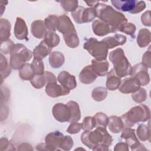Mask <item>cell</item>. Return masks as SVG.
I'll list each match as a JSON object with an SVG mask.
<instances>
[{"label":"cell","mask_w":151,"mask_h":151,"mask_svg":"<svg viewBox=\"0 0 151 151\" xmlns=\"http://www.w3.org/2000/svg\"><path fill=\"white\" fill-rule=\"evenodd\" d=\"M0 72L2 82L4 78H6L11 72V67L9 65L8 60L2 54H1L0 61Z\"/></svg>","instance_id":"33"},{"label":"cell","mask_w":151,"mask_h":151,"mask_svg":"<svg viewBox=\"0 0 151 151\" xmlns=\"http://www.w3.org/2000/svg\"><path fill=\"white\" fill-rule=\"evenodd\" d=\"M82 129L81 123L77 122H73L69 125L67 129V132L70 134H76L78 133Z\"/></svg>","instance_id":"47"},{"label":"cell","mask_w":151,"mask_h":151,"mask_svg":"<svg viewBox=\"0 0 151 151\" xmlns=\"http://www.w3.org/2000/svg\"><path fill=\"white\" fill-rule=\"evenodd\" d=\"M64 136L59 131H54L48 133L45 137V143L48 150H58L60 149Z\"/></svg>","instance_id":"10"},{"label":"cell","mask_w":151,"mask_h":151,"mask_svg":"<svg viewBox=\"0 0 151 151\" xmlns=\"http://www.w3.org/2000/svg\"><path fill=\"white\" fill-rule=\"evenodd\" d=\"M60 5L62 8L67 12H73L78 6V1L77 0H65L60 1Z\"/></svg>","instance_id":"37"},{"label":"cell","mask_w":151,"mask_h":151,"mask_svg":"<svg viewBox=\"0 0 151 151\" xmlns=\"http://www.w3.org/2000/svg\"><path fill=\"white\" fill-rule=\"evenodd\" d=\"M150 114L149 108L145 104H140L131 108L120 117L124 127H131L136 123L147 121L150 119Z\"/></svg>","instance_id":"3"},{"label":"cell","mask_w":151,"mask_h":151,"mask_svg":"<svg viewBox=\"0 0 151 151\" xmlns=\"http://www.w3.org/2000/svg\"><path fill=\"white\" fill-rule=\"evenodd\" d=\"M36 149L38 150H48L47 146H46L45 143H41L38 144L36 146Z\"/></svg>","instance_id":"57"},{"label":"cell","mask_w":151,"mask_h":151,"mask_svg":"<svg viewBox=\"0 0 151 151\" xmlns=\"http://www.w3.org/2000/svg\"><path fill=\"white\" fill-rule=\"evenodd\" d=\"M109 60L113 64V69L119 77L122 78L130 74L132 67L126 57L123 49L118 48L111 51Z\"/></svg>","instance_id":"4"},{"label":"cell","mask_w":151,"mask_h":151,"mask_svg":"<svg viewBox=\"0 0 151 151\" xmlns=\"http://www.w3.org/2000/svg\"><path fill=\"white\" fill-rule=\"evenodd\" d=\"M121 138L125 140L126 143L130 147L132 150H146L144 145L140 143L137 139L135 130L130 127H124L122 130Z\"/></svg>","instance_id":"7"},{"label":"cell","mask_w":151,"mask_h":151,"mask_svg":"<svg viewBox=\"0 0 151 151\" xmlns=\"http://www.w3.org/2000/svg\"><path fill=\"white\" fill-rule=\"evenodd\" d=\"M151 41V34L150 31L147 28H142L139 30L137 37V42L138 45L141 48L147 46Z\"/></svg>","instance_id":"25"},{"label":"cell","mask_w":151,"mask_h":151,"mask_svg":"<svg viewBox=\"0 0 151 151\" xmlns=\"http://www.w3.org/2000/svg\"><path fill=\"white\" fill-rule=\"evenodd\" d=\"M126 37L120 34H116L114 36L108 37L102 40L105 43L108 50L116 47L119 45H123L126 42Z\"/></svg>","instance_id":"18"},{"label":"cell","mask_w":151,"mask_h":151,"mask_svg":"<svg viewBox=\"0 0 151 151\" xmlns=\"http://www.w3.org/2000/svg\"><path fill=\"white\" fill-rule=\"evenodd\" d=\"M44 24L48 31L55 32L58 27L59 18L55 15H50L45 18Z\"/></svg>","instance_id":"31"},{"label":"cell","mask_w":151,"mask_h":151,"mask_svg":"<svg viewBox=\"0 0 151 151\" xmlns=\"http://www.w3.org/2000/svg\"><path fill=\"white\" fill-rule=\"evenodd\" d=\"M14 46H15V44H14L13 41L12 40H11L10 39H9L5 41L1 42V54L2 53H4L5 54H11Z\"/></svg>","instance_id":"43"},{"label":"cell","mask_w":151,"mask_h":151,"mask_svg":"<svg viewBox=\"0 0 151 151\" xmlns=\"http://www.w3.org/2000/svg\"><path fill=\"white\" fill-rule=\"evenodd\" d=\"M92 29L96 35L100 37L105 36L109 33L114 32L109 25L100 19H96L93 21Z\"/></svg>","instance_id":"17"},{"label":"cell","mask_w":151,"mask_h":151,"mask_svg":"<svg viewBox=\"0 0 151 151\" xmlns=\"http://www.w3.org/2000/svg\"><path fill=\"white\" fill-rule=\"evenodd\" d=\"M151 12L148 10L145 12L141 16V22L143 25L146 27L151 26V17H150Z\"/></svg>","instance_id":"49"},{"label":"cell","mask_w":151,"mask_h":151,"mask_svg":"<svg viewBox=\"0 0 151 151\" xmlns=\"http://www.w3.org/2000/svg\"><path fill=\"white\" fill-rule=\"evenodd\" d=\"M65 58L63 53L59 51H54L50 54L49 63L52 68H58L64 63Z\"/></svg>","instance_id":"27"},{"label":"cell","mask_w":151,"mask_h":151,"mask_svg":"<svg viewBox=\"0 0 151 151\" xmlns=\"http://www.w3.org/2000/svg\"><path fill=\"white\" fill-rule=\"evenodd\" d=\"M64 40L65 41V44L70 48H75L77 47L79 45L80 41L77 32L73 34L69 37L64 38Z\"/></svg>","instance_id":"41"},{"label":"cell","mask_w":151,"mask_h":151,"mask_svg":"<svg viewBox=\"0 0 151 151\" xmlns=\"http://www.w3.org/2000/svg\"><path fill=\"white\" fill-rule=\"evenodd\" d=\"M73 146V140L70 136H64V140L61 146L60 149L64 150H70Z\"/></svg>","instance_id":"46"},{"label":"cell","mask_w":151,"mask_h":151,"mask_svg":"<svg viewBox=\"0 0 151 151\" xmlns=\"http://www.w3.org/2000/svg\"><path fill=\"white\" fill-rule=\"evenodd\" d=\"M119 31L123 32L129 35L133 36L136 31V26L133 23L127 22L123 26Z\"/></svg>","instance_id":"45"},{"label":"cell","mask_w":151,"mask_h":151,"mask_svg":"<svg viewBox=\"0 0 151 151\" xmlns=\"http://www.w3.org/2000/svg\"><path fill=\"white\" fill-rule=\"evenodd\" d=\"M96 127L101 126L103 127H106L109 122V117L107 116L103 112H97L94 116Z\"/></svg>","instance_id":"38"},{"label":"cell","mask_w":151,"mask_h":151,"mask_svg":"<svg viewBox=\"0 0 151 151\" xmlns=\"http://www.w3.org/2000/svg\"><path fill=\"white\" fill-rule=\"evenodd\" d=\"M85 8L83 6H78L77 8L71 12V15L74 21L79 24H83L82 14Z\"/></svg>","instance_id":"44"},{"label":"cell","mask_w":151,"mask_h":151,"mask_svg":"<svg viewBox=\"0 0 151 151\" xmlns=\"http://www.w3.org/2000/svg\"><path fill=\"white\" fill-rule=\"evenodd\" d=\"M147 71V67L142 63H139L132 67L130 75L137 80L140 86H145L147 85L150 81V77Z\"/></svg>","instance_id":"8"},{"label":"cell","mask_w":151,"mask_h":151,"mask_svg":"<svg viewBox=\"0 0 151 151\" xmlns=\"http://www.w3.org/2000/svg\"><path fill=\"white\" fill-rule=\"evenodd\" d=\"M43 40L44 42L51 48L57 46L60 41V37L53 31H47Z\"/></svg>","instance_id":"30"},{"label":"cell","mask_w":151,"mask_h":151,"mask_svg":"<svg viewBox=\"0 0 151 151\" xmlns=\"http://www.w3.org/2000/svg\"><path fill=\"white\" fill-rule=\"evenodd\" d=\"M108 146H106L102 144H99L97 146H96L93 150H109Z\"/></svg>","instance_id":"56"},{"label":"cell","mask_w":151,"mask_h":151,"mask_svg":"<svg viewBox=\"0 0 151 151\" xmlns=\"http://www.w3.org/2000/svg\"><path fill=\"white\" fill-rule=\"evenodd\" d=\"M1 150H15L14 146L5 137H2L0 140Z\"/></svg>","instance_id":"48"},{"label":"cell","mask_w":151,"mask_h":151,"mask_svg":"<svg viewBox=\"0 0 151 151\" xmlns=\"http://www.w3.org/2000/svg\"><path fill=\"white\" fill-rule=\"evenodd\" d=\"M52 113L55 119L61 123L69 122L70 119V110L67 104L56 103L52 107Z\"/></svg>","instance_id":"9"},{"label":"cell","mask_w":151,"mask_h":151,"mask_svg":"<svg viewBox=\"0 0 151 151\" xmlns=\"http://www.w3.org/2000/svg\"><path fill=\"white\" fill-rule=\"evenodd\" d=\"M19 76L23 80L30 81L35 76L32 64L29 63H25L19 70Z\"/></svg>","instance_id":"29"},{"label":"cell","mask_w":151,"mask_h":151,"mask_svg":"<svg viewBox=\"0 0 151 151\" xmlns=\"http://www.w3.org/2000/svg\"><path fill=\"white\" fill-rule=\"evenodd\" d=\"M10 65L12 68L19 70L32 57V51L22 44H15L11 51Z\"/></svg>","instance_id":"5"},{"label":"cell","mask_w":151,"mask_h":151,"mask_svg":"<svg viewBox=\"0 0 151 151\" xmlns=\"http://www.w3.org/2000/svg\"><path fill=\"white\" fill-rule=\"evenodd\" d=\"M67 104L70 108L71 114L68 122H77L81 118V111L78 104L75 101H69Z\"/></svg>","instance_id":"28"},{"label":"cell","mask_w":151,"mask_h":151,"mask_svg":"<svg viewBox=\"0 0 151 151\" xmlns=\"http://www.w3.org/2000/svg\"><path fill=\"white\" fill-rule=\"evenodd\" d=\"M136 133L137 137L142 142L150 140V127H147L146 124L142 123L138 126Z\"/></svg>","instance_id":"32"},{"label":"cell","mask_w":151,"mask_h":151,"mask_svg":"<svg viewBox=\"0 0 151 151\" xmlns=\"http://www.w3.org/2000/svg\"><path fill=\"white\" fill-rule=\"evenodd\" d=\"M147 97V91L143 88L140 87L136 91L132 93V98L134 101L137 103H142L145 101Z\"/></svg>","instance_id":"36"},{"label":"cell","mask_w":151,"mask_h":151,"mask_svg":"<svg viewBox=\"0 0 151 151\" xmlns=\"http://www.w3.org/2000/svg\"><path fill=\"white\" fill-rule=\"evenodd\" d=\"M1 89H2L4 92V94L1 93V104H3V102H5L6 103L8 100V99L10 96V92L8 90V88L6 87H4V90L3 89V87L1 86Z\"/></svg>","instance_id":"53"},{"label":"cell","mask_w":151,"mask_h":151,"mask_svg":"<svg viewBox=\"0 0 151 151\" xmlns=\"http://www.w3.org/2000/svg\"><path fill=\"white\" fill-rule=\"evenodd\" d=\"M137 1L136 0H112L111 1V3L118 10L130 13L135 8Z\"/></svg>","instance_id":"22"},{"label":"cell","mask_w":151,"mask_h":151,"mask_svg":"<svg viewBox=\"0 0 151 151\" xmlns=\"http://www.w3.org/2000/svg\"><path fill=\"white\" fill-rule=\"evenodd\" d=\"M14 31L17 39L19 40H27L28 28L25 21L22 18L20 17L17 18Z\"/></svg>","instance_id":"14"},{"label":"cell","mask_w":151,"mask_h":151,"mask_svg":"<svg viewBox=\"0 0 151 151\" xmlns=\"http://www.w3.org/2000/svg\"><path fill=\"white\" fill-rule=\"evenodd\" d=\"M44 76L46 80V84L50 83H55L57 81V78H56L55 76L52 73L48 71H45L44 73Z\"/></svg>","instance_id":"52"},{"label":"cell","mask_w":151,"mask_h":151,"mask_svg":"<svg viewBox=\"0 0 151 151\" xmlns=\"http://www.w3.org/2000/svg\"><path fill=\"white\" fill-rule=\"evenodd\" d=\"M83 48L93 56L94 59L102 61L106 60L108 48L104 42L99 41L96 38L91 37L87 39L83 44Z\"/></svg>","instance_id":"6"},{"label":"cell","mask_w":151,"mask_h":151,"mask_svg":"<svg viewBox=\"0 0 151 151\" xmlns=\"http://www.w3.org/2000/svg\"><path fill=\"white\" fill-rule=\"evenodd\" d=\"M97 76L91 65H88L83 68L79 74L78 77L81 83L84 84H88L94 82Z\"/></svg>","instance_id":"16"},{"label":"cell","mask_w":151,"mask_h":151,"mask_svg":"<svg viewBox=\"0 0 151 151\" xmlns=\"http://www.w3.org/2000/svg\"><path fill=\"white\" fill-rule=\"evenodd\" d=\"M70 92L69 88L61 84H58L57 82L48 83L45 86L46 94L53 98L68 95Z\"/></svg>","instance_id":"12"},{"label":"cell","mask_w":151,"mask_h":151,"mask_svg":"<svg viewBox=\"0 0 151 151\" xmlns=\"http://www.w3.org/2000/svg\"><path fill=\"white\" fill-rule=\"evenodd\" d=\"M31 31L32 35L35 38L39 39L44 38L47 32L44 22L40 19L33 21L31 25Z\"/></svg>","instance_id":"20"},{"label":"cell","mask_w":151,"mask_h":151,"mask_svg":"<svg viewBox=\"0 0 151 151\" xmlns=\"http://www.w3.org/2000/svg\"><path fill=\"white\" fill-rule=\"evenodd\" d=\"M146 8V3L143 1H137L136 4L135 8L134 9L130 12V14H135L139 13L143 11Z\"/></svg>","instance_id":"51"},{"label":"cell","mask_w":151,"mask_h":151,"mask_svg":"<svg viewBox=\"0 0 151 151\" xmlns=\"http://www.w3.org/2000/svg\"><path fill=\"white\" fill-rule=\"evenodd\" d=\"M96 17V12L94 7L85 8L82 14L83 24L90 22L93 21Z\"/></svg>","instance_id":"35"},{"label":"cell","mask_w":151,"mask_h":151,"mask_svg":"<svg viewBox=\"0 0 151 151\" xmlns=\"http://www.w3.org/2000/svg\"><path fill=\"white\" fill-rule=\"evenodd\" d=\"M58 18L59 25L57 30L62 33L63 38L69 37L76 32L74 25L67 15H61Z\"/></svg>","instance_id":"11"},{"label":"cell","mask_w":151,"mask_h":151,"mask_svg":"<svg viewBox=\"0 0 151 151\" xmlns=\"http://www.w3.org/2000/svg\"><path fill=\"white\" fill-rule=\"evenodd\" d=\"M52 48L50 47L44 40L35 47L33 51L34 58L38 60H42L46 56L50 55L52 52Z\"/></svg>","instance_id":"21"},{"label":"cell","mask_w":151,"mask_h":151,"mask_svg":"<svg viewBox=\"0 0 151 151\" xmlns=\"http://www.w3.org/2000/svg\"><path fill=\"white\" fill-rule=\"evenodd\" d=\"M114 150V151H128L129 146L126 142H119L115 145Z\"/></svg>","instance_id":"54"},{"label":"cell","mask_w":151,"mask_h":151,"mask_svg":"<svg viewBox=\"0 0 151 151\" xmlns=\"http://www.w3.org/2000/svg\"><path fill=\"white\" fill-rule=\"evenodd\" d=\"M151 51L150 50L146 51L142 57V64L147 68L151 67Z\"/></svg>","instance_id":"50"},{"label":"cell","mask_w":151,"mask_h":151,"mask_svg":"<svg viewBox=\"0 0 151 151\" xmlns=\"http://www.w3.org/2000/svg\"><path fill=\"white\" fill-rule=\"evenodd\" d=\"M140 87V86L137 80L130 77L126 78L121 81L119 90L122 93L129 94L136 91Z\"/></svg>","instance_id":"13"},{"label":"cell","mask_w":151,"mask_h":151,"mask_svg":"<svg viewBox=\"0 0 151 151\" xmlns=\"http://www.w3.org/2000/svg\"><path fill=\"white\" fill-rule=\"evenodd\" d=\"M82 129L84 131H90L96 127V123L94 117L87 116L86 117L82 123Z\"/></svg>","instance_id":"39"},{"label":"cell","mask_w":151,"mask_h":151,"mask_svg":"<svg viewBox=\"0 0 151 151\" xmlns=\"http://www.w3.org/2000/svg\"><path fill=\"white\" fill-rule=\"evenodd\" d=\"M30 83L32 86L37 88L40 89L42 88L46 84V80L43 75H35L31 80Z\"/></svg>","instance_id":"40"},{"label":"cell","mask_w":151,"mask_h":151,"mask_svg":"<svg viewBox=\"0 0 151 151\" xmlns=\"http://www.w3.org/2000/svg\"><path fill=\"white\" fill-rule=\"evenodd\" d=\"M0 4H1V15L2 16V14H3V12L5 9V6H3L2 4L0 2Z\"/></svg>","instance_id":"59"},{"label":"cell","mask_w":151,"mask_h":151,"mask_svg":"<svg viewBox=\"0 0 151 151\" xmlns=\"http://www.w3.org/2000/svg\"><path fill=\"white\" fill-rule=\"evenodd\" d=\"M31 64L34 70V72L35 75H43L44 71V63L42 60H38L34 58L32 60Z\"/></svg>","instance_id":"42"},{"label":"cell","mask_w":151,"mask_h":151,"mask_svg":"<svg viewBox=\"0 0 151 151\" xmlns=\"http://www.w3.org/2000/svg\"><path fill=\"white\" fill-rule=\"evenodd\" d=\"M18 150H33L32 146L28 143H22L18 146Z\"/></svg>","instance_id":"55"},{"label":"cell","mask_w":151,"mask_h":151,"mask_svg":"<svg viewBox=\"0 0 151 151\" xmlns=\"http://www.w3.org/2000/svg\"><path fill=\"white\" fill-rule=\"evenodd\" d=\"M10 22L5 18H1L0 20V40L1 42L9 40L11 35Z\"/></svg>","instance_id":"26"},{"label":"cell","mask_w":151,"mask_h":151,"mask_svg":"<svg viewBox=\"0 0 151 151\" xmlns=\"http://www.w3.org/2000/svg\"><path fill=\"white\" fill-rule=\"evenodd\" d=\"M85 2L90 7H94L97 3L99 2V1H85Z\"/></svg>","instance_id":"58"},{"label":"cell","mask_w":151,"mask_h":151,"mask_svg":"<svg viewBox=\"0 0 151 151\" xmlns=\"http://www.w3.org/2000/svg\"><path fill=\"white\" fill-rule=\"evenodd\" d=\"M81 140L85 146L93 149L99 144L109 147L113 142V138L107 131L106 127L97 126L93 131H84L81 134Z\"/></svg>","instance_id":"2"},{"label":"cell","mask_w":151,"mask_h":151,"mask_svg":"<svg viewBox=\"0 0 151 151\" xmlns=\"http://www.w3.org/2000/svg\"><path fill=\"white\" fill-rule=\"evenodd\" d=\"M94 8L96 12V17L109 25L114 32L119 31L127 22V19L124 15L117 11L110 5L99 2L94 6Z\"/></svg>","instance_id":"1"},{"label":"cell","mask_w":151,"mask_h":151,"mask_svg":"<svg viewBox=\"0 0 151 151\" xmlns=\"http://www.w3.org/2000/svg\"><path fill=\"white\" fill-rule=\"evenodd\" d=\"M121 83V78L119 77L114 70L112 68L109 73H107L106 88L109 90L113 91L119 88Z\"/></svg>","instance_id":"19"},{"label":"cell","mask_w":151,"mask_h":151,"mask_svg":"<svg viewBox=\"0 0 151 151\" xmlns=\"http://www.w3.org/2000/svg\"><path fill=\"white\" fill-rule=\"evenodd\" d=\"M107 126L109 130L113 133H119L124 128L121 117L116 116H111L109 117Z\"/></svg>","instance_id":"24"},{"label":"cell","mask_w":151,"mask_h":151,"mask_svg":"<svg viewBox=\"0 0 151 151\" xmlns=\"http://www.w3.org/2000/svg\"><path fill=\"white\" fill-rule=\"evenodd\" d=\"M91 65L96 74L101 77L107 74L109 67V63L106 60L99 61L96 59H93L91 60Z\"/></svg>","instance_id":"23"},{"label":"cell","mask_w":151,"mask_h":151,"mask_svg":"<svg viewBox=\"0 0 151 151\" xmlns=\"http://www.w3.org/2000/svg\"><path fill=\"white\" fill-rule=\"evenodd\" d=\"M107 96V90L104 87H97L93 89L91 97L95 101H101L104 100Z\"/></svg>","instance_id":"34"},{"label":"cell","mask_w":151,"mask_h":151,"mask_svg":"<svg viewBox=\"0 0 151 151\" xmlns=\"http://www.w3.org/2000/svg\"><path fill=\"white\" fill-rule=\"evenodd\" d=\"M57 81L60 84L67 87L70 90L77 86V81L74 76L70 74L66 71H63L57 76Z\"/></svg>","instance_id":"15"}]
</instances>
